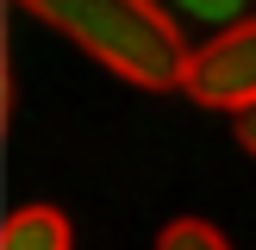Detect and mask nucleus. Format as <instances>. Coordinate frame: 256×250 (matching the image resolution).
Masks as SVG:
<instances>
[{
    "label": "nucleus",
    "instance_id": "nucleus-4",
    "mask_svg": "<svg viewBox=\"0 0 256 250\" xmlns=\"http://www.w3.org/2000/svg\"><path fill=\"white\" fill-rule=\"evenodd\" d=\"M156 250H232V244H225V232H212L206 219H175V225H162Z\"/></svg>",
    "mask_w": 256,
    "mask_h": 250
},
{
    "label": "nucleus",
    "instance_id": "nucleus-1",
    "mask_svg": "<svg viewBox=\"0 0 256 250\" xmlns=\"http://www.w3.org/2000/svg\"><path fill=\"white\" fill-rule=\"evenodd\" d=\"M32 19H44L50 32H62L75 50L112 69L132 88H182L188 56L194 50L182 44V25L162 19L156 0H12Z\"/></svg>",
    "mask_w": 256,
    "mask_h": 250
},
{
    "label": "nucleus",
    "instance_id": "nucleus-2",
    "mask_svg": "<svg viewBox=\"0 0 256 250\" xmlns=\"http://www.w3.org/2000/svg\"><path fill=\"white\" fill-rule=\"evenodd\" d=\"M182 88L212 112H244L256 106V19H232L188 56Z\"/></svg>",
    "mask_w": 256,
    "mask_h": 250
},
{
    "label": "nucleus",
    "instance_id": "nucleus-6",
    "mask_svg": "<svg viewBox=\"0 0 256 250\" xmlns=\"http://www.w3.org/2000/svg\"><path fill=\"white\" fill-rule=\"evenodd\" d=\"M238 144L256 156V106H244V112H238Z\"/></svg>",
    "mask_w": 256,
    "mask_h": 250
},
{
    "label": "nucleus",
    "instance_id": "nucleus-5",
    "mask_svg": "<svg viewBox=\"0 0 256 250\" xmlns=\"http://www.w3.org/2000/svg\"><path fill=\"white\" fill-rule=\"evenodd\" d=\"M175 6H182L188 19H219V25L244 19V0H175Z\"/></svg>",
    "mask_w": 256,
    "mask_h": 250
},
{
    "label": "nucleus",
    "instance_id": "nucleus-3",
    "mask_svg": "<svg viewBox=\"0 0 256 250\" xmlns=\"http://www.w3.org/2000/svg\"><path fill=\"white\" fill-rule=\"evenodd\" d=\"M0 250H75V232L56 206H19L0 225Z\"/></svg>",
    "mask_w": 256,
    "mask_h": 250
}]
</instances>
